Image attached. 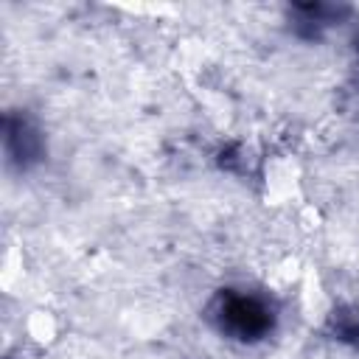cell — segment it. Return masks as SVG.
Masks as SVG:
<instances>
[{
	"label": "cell",
	"instance_id": "cell-1",
	"mask_svg": "<svg viewBox=\"0 0 359 359\" xmlns=\"http://www.w3.org/2000/svg\"><path fill=\"white\" fill-rule=\"evenodd\" d=\"M219 323L233 337L255 339L269 328L272 314L252 294H224L222 303H219Z\"/></svg>",
	"mask_w": 359,
	"mask_h": 359
}]
</instances>
